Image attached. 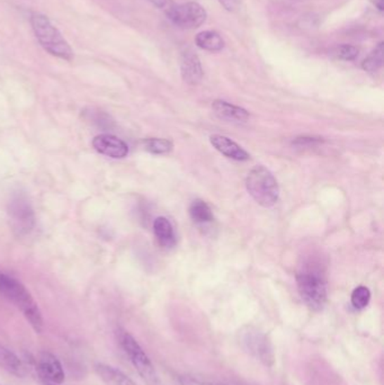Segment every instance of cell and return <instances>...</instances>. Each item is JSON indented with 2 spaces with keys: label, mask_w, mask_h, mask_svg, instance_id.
<instances>
[{
  "label": "cell",
  "mask_w": 384,
  "mask_h": 385,
  "mask_svg": "<svg viewBox=\"0 0 384 385\" xmlns=\"http://www.w3.org/2000/svg\"><path fill=\"white\" fill-rule=\"evenodd\" d=\"M37 367H39L41 377L48 379L50 382L60 384L65 381V372H63V365L57 357L51 353L44 351L40 355L39 360H37Z\"/></svg>",
  "instance_id": "obj_10"
},
{
  "label": "cell",
  "mask_w": 384,
  "mask_h": 385,
  "mask_svg": "<svg viewBox=\"0 0 384 385\" xmlns=\"http://www.w3.org/2000/svg\"><path fill=\"white\" fill-rule=\"evenodd\" d=\"M181 71L184 81L189 85H198L202 80L203 70H202L201 61L191 50H186L181 54Z\"/></svg>",
  "instance_id": "obj_11"
},
{
  "label": "cell",
  "mask_w": 384,
  "mask_h": 385,
  "mask_svg": "<svg viewBox=\"0 0 384 385\" xmlns=\"http://www.w3.org/2000/svg\"><path fill=\"white\" fill-rule=\"evenodd\" d=\"M96 372L106 385H136L124 373H122L117 368L112 366L97 364Z\"/></svg>",
  "instance_id": "obj_16"
},
{
  "label": "cell",
  "mask_w": 384,
  "mask_h": 385,
  "mask_svg": "<svg viewBox=\"0 0 384 385\" xmlns=\"http://www.w3.org/2000/svg\"><path fill=\"white\" fill-rule=\"evenodd\" d=\"M30 20L37 41L48 53L65 61L72 60L74 58L72 48L46 15L41 13H32Z\"/></svg>",
  "instance_id": "obj_2"
},
{
  "label": "cell",
  "mask_w": 384,
  "mask_h": 385,
  "mask_svg": "<svg viewBox=\"0 0 384 385\" xmlns=\"http://www.w3.org/2000/svg\"><path fill=\"white\" fill-rule=\"evenodd\" d=\"M213 111L220 119L232 122H246L249 113L239 106L232 105L224 100H215L212 105Z\"/></svg>",
  "instance_id": "obj_13"
},
{
  "label": "cell",
  "mask_w": 384,
  "mask_h": 385,
  "mask_svg": "<svg viewBox=\"0 0 384 385\" xmlns=\"http://www.w3.org/2000/svg\"><path fill=\"white\" fill-rule=\"evenodd\" d=\"M119 341L122 348L124 349L131 363L136 367V372L142 377L146 384L160 385L155 366L134 337L125 330H120Z\"/></svg>",
  "instance_id": "obj_5"
},
{
  "label": "cell",
  "mask_w": 384,
  "mask_h": 385,
  "mask_svg": "<svg viewBox=\"0 0 384 385\" xmlns=\"http://www.w3.org/2000/svg\"><path fill=\"white\" fill-rule=\"evenodd\" d=\"M144 149L155 155H164L172 150V143L166 139L151 138L143 141Z\"/></svg>",
  "instance_id": "obj_20"
},
{
  "label": "cell",
  "mask_w": 384,
  "mask_h": 385,
  "mask_svg": "<svg viewBox=\"0 0 384 385\" xmlns=\"http://www.w3.org/2000/svg\"><path fill=\"white\" fill-rule=\"evenodd\" d=\"M383 53L384 46L383 43H378L370 56L361 63V68L364 69L367 72H376L378 69L381 68L383 65Z\"/></svg>",
  "instance_id": "obj_19"
},
{
  "label": "cell",
  "mask_w": 384,
  "mask_h": 385,
  "mask_svg": "<svg viewBox=\"0 0 384 385\" xmlns=\"http://www.w3.org/2000/svg\"><path fill=\"white\" fill-rule=\"evenodd\" d=\"M219 1L224 8L228 9L230 12L237 7L238 0H219Z\"/></svg>",
  "instance_id": "obj_25"
},
{
  "label": "cell",
  "mask_w": 384,
  "mask_h": 385,
  "mask_svg": "<svg viewBox=\"0 0 384 385\" xmlns=\"http://www.w3.org/2000/svg\"><path fill=\"white\" fill-rule=\"evenodd\" d=\"M247 190L258 204L271 207L280 196V188L273 174L263 166L250 170L246 179Z\"/></svg>",
  "instance_id": "obj_3"
},
{
  "label": "cell",
  "mask_w": 384,
  "mask_h": 385,
  "mask_svg": "<svg viewBox=\"0 0 384 385\" xmlns=\"http://www.w3.org/2000/svg\"><path fill=\"white\" fill-rule=\"evenodd\" d=\"M0 294L18 306L37 334L43 330V317L34 299L20 280L0 270Z\"/></svg>",
  "instance_id": "obj_1"
},
{
  "label": "cell",
  "mask_w": 384,
  "mask_h": 385,
  "mask_svg": "<svg viewBox=\"0 0 384 385\" xmlns=\"http://www.w3.org/2000/svg\"><path fill=\"white\" fill-rule=\"evenodd\" d=\"M8 213L11 226L16 235H27L34 228V211L27 197L22 192H16L13 195L9 202Z\"/></svg>",
  "instance_id": "obj_6"
},
{
  "label": "cell",
  "mask_w": 384,
  "mask_h": 385,
  "mask_svg": "<svg viewBox=\"0 0 384 385\" xmlns=\"http://www.w3.org/2000/svg\"><path fill=\"white\" fill-rule=\"evenodd\" d=\"M157 8L161 9L166 13V15L172 11V7L175 6L176 4L172 0H150Z\"/></svg>",
  "instance_id": "obj_23"
},
{
  "label": "cell",
  "mask_w": 384,
  "mask_h": 385,
  "mask_svg": "<svg viewBox=\"0 0 384 385\" xmlns=\"http://www.w3.org/2000/svg\"><path fill=\"white\" fill-rule=\"evenodd\" d=\"M167 18L184 30L198 29L207 20V11L198 3H185L172 7Z\"/></svg>",
  "instance_id": "obj_8"
},
{
  "label": "cell",
  "mask_w": 384,
  "mask_h": 385,
  "mask_svg": "<svg viewBox=\"0 0 384 385\" xmlns=\"http://www.w3.org/2000/svg\"><path fill=\"white\" fill-rule=\"evenodd\" d=\"M93 147L97 152L110 158L122 159L127 156L129 147L123 140L112 134H101L93 140Z\"/></svg>",
  "instance_id": "obj_9"
},
{
  "label": "cell",
  "mask_w": 384,
  "mask_h": 385,
  "mask_svg": "<svg viewBox=\"0 0 384 385\" xmlns=\"http://www.w3.org/2000/svg\"><path fill=\"white\" fill-rule=\"evenodd\" d=\"M189 216L192 218L193 221L200 224L209 223L213 220L212 211L210 209L209 205L201 200L193 202L192 205L189 207Z\"/></svg>",
  "instance_id": "obj_18"
},
{
  "label": "cell",
  "mask_w": 384,
  "mask_h": 385,
  "mask_svg": "<svg viewBox=\"0 0 384 385\" xmlns=\"http://www.w3.org/2000/svg\"><path fill=\"white\" fill-rule=\"evenodd\" d=\"M359 48L350 44H343L335 50V56L344 61H353L359 57Z\"/></svg>",
  "instance_id": "obj_22"
},
{
  "label": "cell",
  "mask_w": 384,
  "mask_h": 385,
  "mask_svg": "<svg viewBox=\"0 0 384 385\" xmlns=\"http://www.w3.org/2000/svg\"><path fill=\"white\" fill-rule=\"evenodd\" d=\"M179 383H181V385H222L205 382V381H202V379H194V377H181L179 379Z\"/></svg>",
  "instance_id": "obj_24"
},
{
  "label": "cell",
  "mask_w": 384,
  "mask_h": 385,
  "mask_svg": "<svg viewBox=\"0 0 384 385\" xmlns=\"http://www.w3.org/2000/svg\"><path fill=\"white\" fill-rule=\"evenodd\" d=\"M211 145L224 156L228 158L233 159V160H238V162H245L248 160L249 155L247 151L243 150L241 145H237L235 141H232L229 138L226 136H219V134H215V136L210 138Z\"/></svg>",
  "instance_id": "obj_12"
},
{
  "label": "cell",
  "mask_w": 384,
  "mask_h": 385,
  "mask_svg": "<svg viewBox=\"0 0 384 385\" xmlns=\"http://www.w3.org/2000/svg\"><path fill=\"white\" fill-rule=\"evenodd\" d=\"M196 46L202 50L210 52H219L224 48V40L218 32L204 31L196 37Z\"/></svg>",
  "instance_id": "obj_17"
},
{
  "label": "cell",
  "mask_w": 384,
  "mask_h": 385,
  "mask_svg": "<svg viewBox=\"0 0 384 385\" xmlns=\"http://www.w3.org/2000/svg\"><path fill=\"white\" fill-rule=\"evenodd\" d=\"M0 366L15 377H24L27 375L24 363L14 353L4 347H0Z\"/></svg>",
  "instance_id": "obj_15"
},
{
  "label": "cell",
  "mask_w": 384,
  "mask_h": 385,
  "mask_svg": "<svg viewBox=\"0 0 384 385\" xmlns=\"http://www.w3.org/2000/svg\"><path fill=\"white\" fill-rule=\"evenodd\" d=\"M371 3L376 7V8L382 12L384 9V0H370Z\"/></svg>",
  "instance_id": "obj_26"
},
{
  "label": "cell",
  "mask_w": 384,
  "mask_h": 385,
  "mask_svg": "<svg viewBox=\"0 0 384 385\" xmlns=\"http://www.w3.org/2000/svg\"><path fill=\"white\" fill-rule=\"evenodd\" d=\"M297 282L303 302L314 311L324 309L327 302V287L321 272L308 267L297 274Z\"/></svg>",
  "instance_id": "obj_4"
},
{
  "label": "cell",
  "mask_w": 384,
  "mask_h": 385,
  "mask_svg": "<svg viewBox=\"0 0 384 385\" xmlns=\"http://www.w3.org/2000/svg\"><path fill=\"white\" fill-rule=\"evenodd\" d=\"M153 233L161 246L165 248H172L175 246V233H174L172 223L164 216L155 218L153 222Z\"/></svg>",
  "instance_id": "obj_14"
},
{
  "label": "cell",
  "mask_w": 384,
  "mask_h": 385,
  "mask_svg": "<svg viewBox=\"0 0 384 385\" xmlns=\"http://www.w3.org/2000/svg\"><path fill=\"white\" fill-rule=\"evenodd\" d=\"M371 300L370 289L365 287V286H359L354 289L350 296V302L352 306L357 310L365 309Z\"/></svg>",
  "instance_id": "obj_21"
},
{
  "label": "cell",
  "mask_w": 384,
  "mask_h": 385,
  "mask_svg": "<svg viewBox=\"0 0 384 385\" xmlns=\"http://www.w3.org/2000/svg\"><path fill=\"white\" fill-rule=\"evenodd\" d=\"M241 344L249 354L266 366L273 365L274 351L269 337L257 329L246 328L241 332Z\"/></svg>",
  "instance_id": "obj_7"
}]
</instances>
